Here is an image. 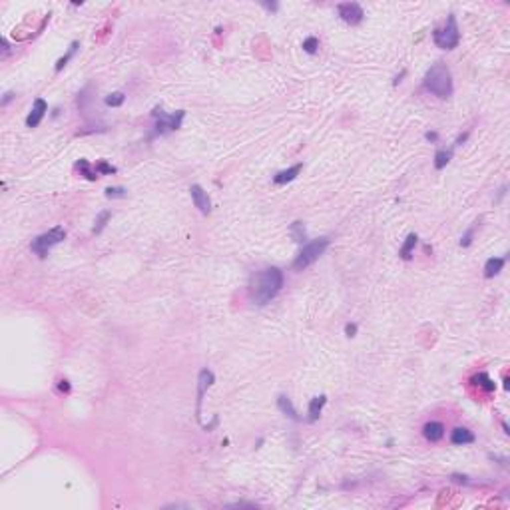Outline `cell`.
Returning <instances> with one entry per match:
<instances>
[{
  "label": "cell",
  "mask_w": 510,
  "mask_h": 510,
  "mask_svg": "<svg viewBox=\"0 0 510 510\" xmlns=\"http://www.w3.org/2000/svg\"><path fill=\"white\" fill-rule=\"evenodd\" d=\"M281 287H283V271L279 267H267L253 277L251 299L257 305H265L281 291Z\"/></svg>",
  "instance_id": "obj_1"
},
{
  "label": "cell",
  "mask_w": 510,
  "mask_h": 510,
  "mask_svg": "<svg viewBox=\"0 0 510 510\" xmlns=\"http://www.w3.org/2000/svg\"><path fill=\"white\" fill-rule=\"evenodd\" d=\"M424 88L433 96L446 100L452 96V76L445 64H435L424 74Z\"/></svg>",
  "instance_id": "obj_2"
},
{
  "label": "cell",
  "mask_w": 510,
  "mask_h": 510,
  "mask_svg": "<svg viewBox=\"0 0 510 510\" xmlns=\"http://www.w3.org/2000/svg\"><path fill=\"white\" fill-rule=\"evenodd\" d=\"M329 245H331V239H329V237H317V239L305 243L303 249L299 251V255H297L295 261H293V269H295V271L307 269L309 265H313L319 257L327 251Z\"/></svg>",
  "instance_id": "obj_3"
},
{
  "label": "cell",
  "mask_w": 510,
  "mask_h": 510,
  "mask_svg": "<svg viewBox=\"0 0 510 510\" xmlns=\"http://www.w3.org/2000/svg\"><path fill=\"white\" fill-rule=\"evenodd\" d=\"M64 237H66V229H64L62 225H56V227H52L50 231H46V233H42V235H38L36 239H32L30 243V249L32 253H36L40 259H44L48 251L54 247V245H58V243H62Z\"/></svg>",
  "instance_id": "obj_4"
},
{
  "label": "cell",
  "mask_w": 510,
  "mask_h": 510,
  "mask_svg": "<svg viewBox=\"0 0 510 510\" xmlns=\"http://www.w3.org/2000/svg\"><path fill=\"white\" fill-rule=\"evenodd\" d=\"M433 40H435V44H437L439 48H443V50H452V48L458 46V42H460V32H458V24H456L454 14L448 16V20H446V24L443 28H437V30L433 32Z\"/></svg>",
  "instance_id": "obj_5"
},
{
  "label": "cell",
  "mask_w": 510,
  "mask_h": 510,
  "mask_svg": "<svg viewBox=\"0 0 510 510\" xmlns=\"http://www.w3.org/2000/svg\"><path fill=\"white\" fill-rule=\"evenodd\" d=\"M154 116L158 118V122H156V134L163 136V134L174 132V130H178V128L182 126V120H184L186 112L180 110V112H176V114H165L161 108H156V110H154Z\"/></svg>",
  "instance_id": "obj_6"
},
{
  "label": "cell",
  "mask_w": 510,
  "mask_h": 510,
  "mask_svg": "<svg viewBox=\"0 0 510 510\" xmlns=\"http://www.w3.org/2000/svg\"><path fill=\"white\" fill-rule=\"evenodd\" d=\"M337 14H339V18L343 20V22H347V24H359L361 20H363V16H365V12H363V6L359 4V2H341L339 6H337Z\"/></svg>",
  "instance_id": "obj_7"
},
{
  "label": "cell",
  "mask_w": 510,
  "mask_h": 510,
  "mask_svg": "<svg viewBox=\"0 0 510 510\" xmlns=\"http://www.w3.org/2000/svg\"><path fill=\"white\" fill-rule=\"evenodd\" d=\"M190 193H191V199H193V203H195V207L203 214V216H207L209 211H211V201H209V195H207V191L203 190L201 186H197V184H193L190 188Z\"/></svg>",
  "instance_id": "obj_8"
},
{
  "label": "cell",
  "mask_w": 510,
  "mask_h": 510,
  "mask_svg": "<svg viewBox=\"0 0 510 510\" xmlns=\"http://www.w3.org/2000/svg\"><path fill=\"white\" fill-rule=\"evenodd\" d=\"M48 112V104H46V100H42V98H36L34 100V106H32L30 114H28V118H26V126L28 128H36L40 122H42V118H44V114Z\"/></svg>",
  "instance_id": "obj_9"
},
{
  "label": "cell",
  "mask_w": 510,
  "mask_h": 510,
  "mask_svg": "<svg viewBox=\"0 0 510 510\" xmlns=\"http://www.w3.org/2000/svg\"><path fill=\"white\" fill-rule=\"evenodd\" d=\"M422 435H424V439H427V441H431V443H439V441L445 437V424H443V422H439V420H431V422H427V424H424Z\"/></svg>",
  "instance_id": "obj_10"
},
{
  "label": "cell",
  "mask_w": 510,
  "mask_h": 510,
  "mask_svg": "<svg viewBox=\"0 0 510 510\" xmlns=\"http://www.w3.org/2000/svg\"><path fill=\"white\" fill-rule=\"evenodd\" d=\"M301 169H303V163H295V165H291L289 169L277 172V174L273 176V184H275V186H285V184L293 182V180L301 174Z\"/></svg>",
  "instance_id": "obj_11"
},
{
  "label": "cell",
  "mask_w": 510,
  "mask_h": 510,
  "mask_svg": "<svg viewBox=\"0 0 510 510\" xmlns=\"http://www.w3.org/2000/svg\"><path fill=\"white\" fill-rule=\"evenodd\" d=\"M214 373L211 371H207V369H203L201 373H199V389H197V413H199V407H201V401H203V393H205V389H209L211 385H214Z\"/></svg>",
  "instance_id": "obj_12"
},
{
  "label": "cell",
  "mask_w": 510,
  "mask_h": 510,
  "mask_svg": "<svg viewBox=\"0 0 510 510\" xmlns=\"http://www.w3.org/2000/svg\"><path fill=\"white\" fill-rule=\"evenodd\" d=\"M450 443H452V445H471V443H475V435H473L469 429L458 427V429H454V431H452V435H450Z\"/></svg>",
  "instance_id": "obj_13"
},
{
  "label": "cell",
  "mask_w": 510,
  "mask_h": 510,
  "mask_svg": "<svg viewBox=\"0 0 510 510\" xmlns=\"http://www.w3.org/2000/svg\"><path fill=\"white\" fill-rule=\"evenodd\" d=\"M504 263H506V259L504 257H490L486 263H484V277H494V275H498L500 271H502V267H504Z\"/></svg>",
  "instance_id": "obj_14"
},
{
  "label": "cell",
  "mask_w": 510,
  "mask_h": 510,
  "mask_svg": "<svg viewBox=\"0 0 510 510\" xmlns=\"http://www.w3.org/2000/svg\"><path fill=\"white\" fill-rule=\"evenodd\" d=\"M325 403H327V397H325V395H319V397H313V399H311V403H309V420H311V422L317 420L319 416H321V411H323Z\"/></svg>",
  "instance_id": "obj_15"
},
{
  "label": "cell",
  "mask_w": 510,
  "mask_h": 510,
  "mask_svg": "<svg viewBox=\"0 0 510 510\" xmlns=\"http://www.w3.org/2000/svg\"><path fill=\"white\" fill-rule=\"evenodd\" d=\"M277 407H279V411L289 416V418H293V420H301L299 416H297V411H295V407H293V403H291V399L285 397V395H279V399H277Z\"/></svg>",
  "instance_id": "obj_16"
},
{
  "label": "cell",
  "mask_w": 510,
  "mask_h": 510,
  "mask_svg": "<svg viewBox=\"0 0 510 510\" xmlns=\"http://www.w3.org/2000/svg\"><path fill=\"white\" fill-rule=\"evenodd\" d=\"M416 243H418V235H416V233H409L407 239H405V243H403V247H401V251H399V255H401L403 259H411Z\"/></svg>",
  "instance_id": "obj_17"
},
{
  "label": "cell",
  "mask_w": 510,
  "mask_h": 510,
  "mask_svg": "<svg viewBox=\"0 0 510 510\" xmlns=\"http://www.w3.org/2000/svg\"><path fill=\"white\" fill-rule=\"evenodd\" d=\"M291 235H293V239L297 241V243H305L307 241V231H305V225L301 222H293L291 223Z\"/></svg>",
  "instance_id": "obj_18"
},
{
  "label": "cell",
  "mask_w": 510,
  "mask_h": 510,
  "mask_svg": "<svg viewBox=\"0 0 510 510\" xmlns=\"http://www.w3.org/2000/svg\"><path fill=\"white\" fill-rule=\"evenodd\" d=\"M450 158H452V150H439V152L435 154V167H437V169L446 167V163L450 161Z\"/></svg>",
  "instance_id": "obj_19"
},
{
  "label": "cell",
  "mask_w": 510,
  "mask_h": 510,
  "mask_svg": "<svg viewBox=\"0 0 510 510\" xmlns=\"http://www.w3.org/2000/svg\"><path fill=\"white\" fill-rule=\"evenodd\" d=\"M76 167L82 172V176H84L86 180H92V182L98 180V172H96V167L92 169V167H90V163H88L86 159H80V161L76 163Z\"/></svg>",
  "instance_id": "obj_20"
},
{
  "label": "cell",
  "mask_w": 510,
  "mask_h": 510,
  "mask_svg": "<svg viewBox=\"0 0 510 510\" xmlns=\"http://www.w3.org/2000/svg\"><path fill=\"white\" fill-rule=\"evenodd\" d=\"M78 46H80V42H72V44H70V48H68V52H66V54H64L62 58H60V60H58V62H56V72H60V70H62L64 66H66V64H68V60H70V58H72V56H74V54H76V50H78Z\"/></svg>",
  "instance_id": "obj_21"
},
{
  "label": "cell",
  "mask_w": 510,
  "mask_h": 510,
  "mask_svg": "<svg viewBox=\"0 0 510 510\" xmlns=\"http://www.w3.org/2000/svg\"><path fill=\"white\" fill-rule=\"evenodd\" d=\"M475 381H478V385H480L484 391H488V393H492V391L496 389V385L492 382V379H490L486 373H478L477 377H475Z\"/></svg>",
  "instance_id": "obj_22"
},
{
  "label": "cell",
  "mask_w": 510,
  "mask_h": 510,
  "mask_svg": "<svg viewBox=\"0 0 510 510\" xmlns=\"http://www.w3.org/2000/svg\"><path fill=\"white\" fill-rule=\"evenodd\" d=\"M124 100H126V96L122 94V92H114V94L106 96V106H112V108H118V106H122L124 104Z\"/></svg>",
  "instance_id": "obj_23"
},
{
  "label": "cell",
  "mask_w": 510,
  "mask_h": 510,
  "mask_svg": "<svg viewBox=\"0 0 510 510\" xmlns=\"http://www.w3.org/2000/svg\"><path fill=\"white\" fill-rule=\"evenodd\" d=\"M319 48V38L317 36H309V38H305L303 40V50L307 52V54H315Z\"/></svg>",
  "instance_id": "obj_24"
},
{
  "label": "cell",
  "mask_w": 510,
  "mask_h": 510,
  "mask_svg": "<svg viewBox=\"0 0 510 510\" xmlns=\"http://www.w3.org/2000/svg\"><path fill=\"white\" fill-rule=\"evenodd\" d=\"M112 218V211H102L100 216H98V220H96V225H94V233H100L104 227H106V223H108V220Z\"/></svg>",
  "instance_id": "obj_25"
},
{
  "label": "cell",
  "mask_w": 510,
  "mask_h": 510,
  "mask_svg": "<svg viewBox=\"0 0 510 510\" xmlns=\"http://www.w3.org/2000/svg\"><path fill=\"white\" fill-rule=\"evenodd\" d=\"M128 195V190L126 188H108L106 190V197H126Z\"/></svg>",
  "instance_id": "obj_26"
},
{
  "label": "cell",
  "mask_w": 510,
  "mask_h": 510,
  "mask_svg": "<svg viewBox=\"0 0 510 510\" xmlns=\"http://www.w3.org/2000/svg\"><path fill=\"white\" fill-rule=\"evenodd\" d=\"M96 172L98 174H116V167L110 165V163H106V161H98L96 163Z\"/></svg>",
  "instance_id": "obj_27"
},
{
  "label": "cell",
  "mask_w": 510,
  "mask_h": 510,
  "mask_svg": "<svg viewBox=\"0 0 510 510\" xmlns=\"http://www.w3.org/2000/svg\"><path fill=\"white\" fill-rule=\"evenodd\" d=\"M473 235H475V227H471V229H469V231H466V233L462 235V239H460V245H462V247H469V245L473 243Z\"/></svg>",
  "instance_id": "obj_28"
},
{
  "label": "cell",
  "mask_w": 510,
  "mask_h": 510,
  "mask_svg": "<svg viewBox=\"0 0 510 510\" xmlns=\"http://www.w3.org/2000/svg\"><path fill=\"white\" fill-rule=\"evenodd\" d=\"M345 335H347V337H355V335H357V325H355V323H347V325H345Z\"/></svg>",
  "instance_id": "obj_29"
},
{
  "label": "cell",
  "mask_w": 510,
  "mask_h": 510,
  "mask_svg": "<svg viewBox=\"0 0 510 510\" xmlns=\"http://www.w3.org/2000/svg\"><path fill=\"white\" fill-rule=\"evenodd\" d=\"M424 138H427L429 142H439V134H437V132H427Z\"/></svg>",
  "instance_id": "obj_30"
},
{
  "label": "cell",
  "mask_w": 510,
  "mask_h": 510,
  "mask_svg": "<svg viewBox=\"0 0 510 510\" xmlns=\"http://www.w3.org/2000/svg\"><path fill=\"white\" fill-rule=\"evenodd\" d=\"M263 6H265L267 10H271V12H277V8H279L275 2H271V4H269V2H263Z\"/></svg>",
  "instance_id": "obj_31"
},
{
  "label": "cell",
  "mask_w": 510,
  "mask_h": 510,
  "mask_svg": "<svg viewBox=\"0 0 510 510\" xmlns=\"http://www.w3.org/2000/svg\"><path fill=\"white\" fill-rule=\"evenodd\" d=\"M12 98H14V94H12V92H6V94H4V98H2V106H6V104H8L10 100H12Z\"/></svg>",
  "instance_id": "obj_32"
},
{
  "label": "cell",
  "mask_w": 510,
  "mask_h": 510,
  "mask_svg": "<svg viewBox=\"0 0 510 510\" xmlns=\"http://www.w3.org/2000/svg\"><path fill=\"white\" fill-rule=\"evenodd\" d=\"M60 389H62V391H70V387H68V381H60Z\"/></svg>",
  "instance_id": "obj_33"
}]
</instances>
